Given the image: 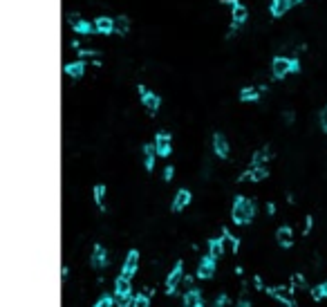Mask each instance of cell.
Instances as JSON below:
<instances>
[{"mask_svg":"<svg viewBox=\"0 0 327 307\" xmlns=\"http://www.w3.org/2000/svg\"><path fill=\"white\" fill-rule=\"evenodd\" d=\"M231 217L235 224H249L251 220L255 217V202L244 195H237L235 202H233V208H231Z\"/></svg>","mask_w":327,"mask_h":307,"instance_id":"obj_1","label":"cell"},{"mask_svg":"<svg viewBox=\"0 0 327 307\" xmlns=\"http://www.w3.org/2000/svg\"><path fill=\"white\" fill-rule=\"evenodd\" d=\"M222 5L231 7V27H228L226 36H233V34L246 23V18H249V9L242 5L240 0H222Z\"/></svg>","mask_w":327,"mask_h":307,"instance_id":"obj_2","label":"cell"},{"mask_svg":"<svg viewBox=\"0 0 327 307\" xmlns=\"http://www.w3.org/2000/svg\"><path fill=\"white\" fill-rule=\"evenodd\" d=\"M67 23L72 25V32L79 34V36H92V34H97V27H94V23H90V20L81 18L79 14H70Z\"/></svg>","mask_w":327,"mask_h":307,"instance_id":"obj_3","label":"cell"},{"mask_svg":"<svg viewBox=\"0 0 327 307\" xmlns=\"http://www.w3.org/2000/svg\"><path fill=\"white\" fill-rule=\"evenodd\" d=\"M137 90H139V97H141L143 108H146L150 114H157V110H159V105H161V97L155 95V92H150L146 86H137Z\"/></svg>","mask_w":327,"mask_h":307,"instance_id":"obj_4","label":"cell"},{"mask_svg":"<svg viewBox=\"0 0 327 307\" xmlns=\"http://www.w3.org/2000/svg\"><path fill=\"white\" fill-rule=\"evenodd\" d=\"M271 74L276 81H282L287 74H291V59H287V56H276V59L271 61Z\"/></svg>","mask_w":327,"mask_h":307,"instance_id":"obj_5","label":"cell"},{"mask_svg":"<svg viewBox=\"0 0 327 307\" xmlns=\"http://www.w3.org/2000/svg\"><path fill=\"white\" fill-rule=\"evenodd\" d=\"M137 267H139V251L137 249H130L123 260V267H121V276L123 278H132L137 274Z\"/></svg>","mask_w":327,"mask_h":307,"instance_id":"obj_6","label":"cell"},{"mask_svg":"<svg viewBox=\"0 0 327 307\" xmlns=\"http://www.w3.org/2000/svg\"><path fill=\"white\" fill-rule=\"evenodd\" d=\"M155 148L159 157H168L173 153V139H170L168 132H157L155 135Z\"/></svg>","mask_w":327,"mask_h":307,"instance_id":"obj_7","label":"cell"},{"mask_svg":"<svg viewBox=\"0 0 327 307\" xmlns=\"http://www.w3.org/2000/svg\"><path fill=\"white\" fill-rule=\"evenodd\" d=\"M182 278H184V265L182 262H175V267L170 269L168 278H166V289H168V294H173L175 289H177V285L182 283Z\"/></svg>","mask_w":327,"mask_h":307,"instance_id":"obj_8","label":"cell"},{"mask_svg":"<svg viewBox=\"0 0 327 307\" xmlns=\"http://www.w3.org/2000/svg\"><path fill=\"white\" fill-rule=\"evenodd\" d=\"M215 276V258L213 256H204L197 265V278H213Z\"/></svg>","mask_w":327,"mask_h":307,"instance_id":"obj_9","label":"cell"},{"mask_svg":"<svg viewBox=\"0 0 327 307\" xmlns=\"http://www.w3.org/2000/svg\"><path fill=\"white\" fill-rule=\"evenodd\" d=\"M264 177H269L267 166H251L249 171H244L240 175V182H262Z\"/></svg>","mask_w":327,"mask_h":307,"instance_id":"obj_10","label":"cell"},{"mask_svg":"<svg viewBox=\"0 0 327 307\" xmlns=\"http://www.w3.org/2000/svg\"><path fill=\"white\" fill-rule=\"evenodd\" d=\"M294 7V0H271V5H269V14L273 18H282L287 11Z\"/></svg>","mask_w":327,"mask_h":307,"instance_id":"obj_11","label":"cell"},{"mask_svg":"<svg viewBox=\"0 0 327 307\" xmlns=\"http://www.w3.org/2000/svg\"><path fill=\"white\" fill-rule=\"evenodd\" d=\"M191 198H193V195H191V191H188V189H179V191H177V193H175V200H173V206H170V208H173V211H175V213H179V211H184V208H186V206H188V204H191Z\"/></svg>","mask_w":327,"mask_h":307,"instance_id":"obj_12","label":"cell"},{"mask_svg":"<svg viewBox=\"0 0 327 307\" xmlns=\"http://www.w3.org/2000/svg\"><path fill=\"white\" fill-rule=\"evenodd\" d=\"M213 150L219 159H226L228 157V141L222 132H215L213 135Z\"/></svg>","mask_w":327,"mask_h":307,"instance_id":"obj_13","label":"cell"},{"mask_svg":"<svg viewBox=\"0 0 327 307\" xmlns=\"http://www.w3.org/2000/svg\"><path fill=\"white\" fill-rule=\"evenodd\" d=\"M94 27H97V34H114V18L110 16H97L94 18Z\"/></svg>","mask_w":327,"mask_h":307,"instance_id":"obj_14","label":"cell"},{"mask_svg":"<svg viewBox=\"0 0 327 307\" xmlns=\"http://www.w3.org/2000/svg\"><path fill=\"white\" fill-rule=\"evenodd\" d=\"M85 68H88V63H85L83 59H79V61H72V63H65V74L67 77H72V79H81L85 74Z\"/></svg>","mask_w":327,"mask_h":307,"instance_id":"obj_15","label":"cell"},{"mask_svg":"<svg viewBox=\"0 0 327 307\" xmlns=\"http://www.w3.org/2000/svg\"><path fill=\"white\" fill-rule=\"evenodd\" d=\"M108 265V251L101 247V244H94L92 249V267L94 269H103Z\"/></svg>","mask_w":327,"mask_h":307,"instance_id":"obj_16","label":"cell"},{"mask_svg":"<svg viewBox=\"0 0 327 307\" xmlns=\"http://www.w3.org/2000/svg\"><path fill=\"white\" fill-rule=\"evenodd\" d=\"M155 159H157V148L155 144H143V166L150 173L155 168Z\"/></svg>","mask_w":327,"mask_h":307,"instance_id":"obj_17","label":"cell"},{"mask_svg":"<svg viewBox=\"0 0 327 307\" xmlns=\"http://www.w3.org/2000/svg\"><path fill=\"white\" fill-rule=\"evenodd\" d=\"M276 240L280 247H291L294 244V231H291V226H280L276 231Z\"/></svg>","mask_w":327,"mask_h":307,"instance_id":"obj_18","label":"cell"},{"mask_svg":"<svg viewBox=\"0 0 327 307\" xmlns=\"http://www.w3.org/2000/svg\"><path fill=\"white\" fill-rule=\"evenodd\" d=\"M184 307H202V294L200 289H188L184 296Z\"/></svg>","mask_w":327,"mask_h":307,"instance_id":"obj_19","label":"cell"},{"mask_svg":"<svg viewBox=\"0 0 327 307\" xmlns=\"http://www.w3.org/2000/svg\"><path fill=\"white\" fill-rule=\"evenodd\" d=\"M224 253V238H211L209 240V256H213L218 260Z\"/></svg>","mask_w":327,"mask_h":307,"instance_id":"obj_20","label":"cell"},{"mask_svg":"<svg viewBox=\"0 0 327 307\" xmlns=\"http://www.w3.org/2000/svg\"><path fill=\"white\" fill-rule=\"evenodd\" d=\"M128 32H130V18L128 16H116L114 18V34L125 36Z\"/></svg>","mask_w":327,"mask_h":307,"instance_id":"obj_21","label":"cell"},{"mask_svg":"<svg viewBox=\"0 0 327 307\" xmlns=\"http://www.w3.org/2000/svg\"><path fill=\"white\" fill-rule=\"evenodd\" d=\"M271 157V150L264 146V148H260L258 153H253V159H251V166H264V162Z\"/></svg>","mask_w":327,"mask_h":307,"instance_id":"obj_22","label":"cell"},{"mask_svg":"<svg viewBox=\"0 0 327 307\" xmlns=\"http://www.w3.org/2000/svg\"><path fill=\"white\" fill-rule=\"evenodd\" d=\"M260 99V90L258 88H242L240 90V101L249 103V101H258Z\"/></svg>","mask_w":327,"mask_h":307,"instance_id":"obj_23","label":"cell"},{"mask_svg":"<svg viewBox=\"0 0 327 307\" xmlns=\"http://www.w3.org/2000/svg\"><path fill=\"white\" fill-rule=\"evenodd\" d=\"M114 294H132V287H130V278H123V276H119V278L114 280Z\"/></svg>","mask_w":327,"mask_h":307,"instance_id":"obj_24","label":"cell"},{"mask_svg":"<svg viewBox=\"0 0 327 307\" xmlns=\"http://www.w3.org/2000/svg\"><path fill=\"white\" fill-rule=\"evenodd\" d=\"M94 202H97L99 208H106V184L94 186Z\"/></svg>","mask_w":327,"mask_h":307,"instance_id":"obj_25","label":"cell"},{"mask_svg":"<svg viewBox=\"0 0 327 307\" xmlns=\"http://www.w3.org/2000/svg\"><path fill=\"white\" fill-rule=\"evenodd\" d=\"M132 294H116L114 298V305L116 307H132Z\"/></svg>","mask_w":327,"mask_h":307,"instance_id":"obj_26","label":"cell"},{"mask_svg":"<svg viewBox=\"0 0 327 307\" xmlns=\"http://www.w3.org/2000/svg\"><path fill=\"white\" fill-rule=\"evenodd\" d=\"M132 307H150V296H148V294H139V296H134Z\"/></svg>","mask_w":327,"mask_h":307,"instance_id":"obj_27","label":"cell"},{"mask_svg":"<svg viewBox=\"0 0 327 307\" xmlns=\"http://www.w3.org/2000/svg\"><path fill=\"white\" fill-rule=\"evenodd\" d=\"M222 235H224V240H226V242L233 247V251H237V247H240V240H237L235 235H231V233H228L226 229H222Z\"/></svg>","mask_w":327,"mask_h":307,"instance_id":"obj_28","label":"cell"},{"mask_svg":"<svg viewBox=\"0 0 327 307\" xmlns=\"http://www.w3.org/2000/svg\"><path fill=\"white\" fill-rule=\"evenodd\" d=\"M112 305H114V298H112V296H101L94 307H112Z\"/></svg>","mask_w":327,"mask_h":307,"instance_id":"obj_29","label":"cell"},{"mask_svg":"<svg viewBox=\"0 0 327 307\" xmlns=\"http://www.w3.org/2000/svg\"><path fill=\"white\" fill-rule=\"evenodd\" d=\"M99 52L97 50H79V59H94V56H97Z\"/></svg>","mask_w":327,"mask_h":307,"instance_id":"obj_30","label":"cell"},{"mask_svg":"<svg viewBox=\"0 0 327 307\" xmlns=\"http://www.w3.org/2000/svg\"><path fill=\"white\" fill-rule=\"evenodd\" d=\"M321 130L327 135V105L321 110Z\"/></svg>","mask_w":327,"mask_h":307,"instance_id":"obj_31","label":"cell"},{"mask_svg":"<svg viewBox=\"0 0 327 307\" xmlns=\"http://www.w3.org/2000/svg\"><path fill=\"white\" fill-rule=\"evenodd\" d=\"M226 303H228V296H226V294H219V296H218V301L213 303V307H224V305H226Z\"/></svg>","mask_w":327,"mask_h":307,"instance_id":"obj_32","label":"cell"},{"mask_svg":"<svg viewBox=\"0 0 327 307\" xmlns=\"http://www.w3.org/2000/svg\"><path fill=\"white\" fill-rule=\"evenodd\" d=\"M298 72H300V59L294 56V59H291V74H298Z\"/></svg>","mask_w":327,"mask_h":307,"instance_id":"obj_33","label":"cell"},{"mask_svg":"<svg viewBox=\"0 0 327 307\" xmlns=\"http://www.w3.org/2000/svg\"><path fill=\"white\" fill-rule=\"evenodd\" d=\"M173 175H175V166H166L164 168V180L170 182V180H173Z\"/></svg>","mask_w":327,"mask_h":307,"instance_id":"obj_34","label":"cell"},{"mask_svg":"<svg viewBox=\"0 0 327 307\" xmlns=\"http://www.w3.org/2000/svg\"><path fill=\"white\" fill-rule=\"evenodd\" d=\"M237 307H251V303H249V296H246V292H242L240 301H237Z\"/></svg>","mask_w":327,"mask_h":307,"instance_id":"obj_35","label":"cell"},{"mask_svg":"<svg viewBox=\"0 0 327 307\" xmlns=\"http://www.w3.org/2000/svg\"><path fill=\"white\" fill-rule=\"evenodd\" d=\"M312 224H314V217L307 215V220H305V233H309V231H312Z\"/></svg>","mask_w":327,"mask_h":307,"instance_id":"obj_36","label":"cell"},{"mask_svg":"<svg viewBox=\"0 0 327 307\" xmlns=\"http://www.w3.org/2000/svg\"><path fill=\"white\" fill-rule=\"evenodd\" d=\"M314 298H316V301L325 298V294H323V287H316V289H314Z\"/></svg>","mask_w":327,"mask_h":307,"instance_id":"obj_37","label":"cell"},{"mask_svg":"<svg viewBox=\"0 0 327 307\" xmlns=\"http://www.w3.org/2000/svg\"><path fill=\"white\" fill-rule=\"evenodd\" d=\"M282 119H285L287 123H291V121H294V112H291V110H289V112H285V114H282Z\"/></svg>","mask_w":327,"mask_h":307,"instance_id":"obj_38","label":"cell"},{"mask_svg":"<svg viewBox=\"0 0 327 307\" xmlns=\"http://www.w3.org/2000/svg\"><path fill=\"white\" fill-rule=\"evenodd\" d=\"M267 213H269V215H273V213H276V204H273V202L267 204Z\"/></svg>","mask_w":327,"mask_h":307,"instance_id":"obj_39","label":"cell"},{"mask_svg":"<svg viewBox=\"0 0 327 307\" xmlns=\"http://www.w3.org/2000/svg\"><path fill=\"white\" fill-rule=\"evenodd\" d=\"M321 287H323V294H325V298H327V280H325V283L321 285Z\"/></svg>","mask_w":327,"mask_h":307,"instance_id":"obj_40","label":"cell"},{"mask_svg":"<svg viewBox=\"0 0 327 307\" xmlns=\"http://www.w3.org/2000/svg\"><path fill=\"white\" fill-rule=\"evenodd\" d=\"M300 2H305V0H294V5H300Z\"/></svg>","mask_w":327,"mask_h":307,"instance_id":"obj_41","label":"cell"}]
</instances>
